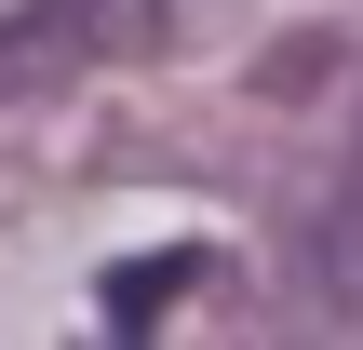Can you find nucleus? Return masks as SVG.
Wrapping results in <instances>:
<instances>
[{
  "label": "nucleus",
  "mask_w": 363,
  "mask_h": 350,
  "mask_svg": "<svg viewBox=\"0 0 363 350\" xmlns=\"http://www.w3.org/2000/svg\"><path fill=\"white\" fill-rule=\"evenodd\" d=\"M189 0H13L0 13V108L13 94H67L81 67H135L175 40Z\"/></svg>",
  "instance_id": "1"
},
{
  "label": "nucleus",
  "mask_w": 363,
  "mask_h": 350,
  "mask_svg": "<svg viewBox=\"0 0 363 350\" xmlns=\"http://www.w3.org/2000/svg\"><path fill=\"white\" fill-rule=\"evenodd\" d=\"M202 283H216V243H162V256H121L94 297H108V337H162L175 297H202Z\"/></svg>",
  "instance_id": "2"
},
{
  "label": "nucleus",
  "mask_w": 363,
  "mask_h": 350,
  "mask_svg": "<svg viewBox=\"0 0 363 350\" xmlns=\"http://www.w3.org/2000/svg\"><path fill=\"white\" fill-rule=\"evenodd\" d=\"M310 270H323V297H363V148H350V175H337V202H323Z\"/></svg>",
  "instance_id": "3"
}]
</instances>
